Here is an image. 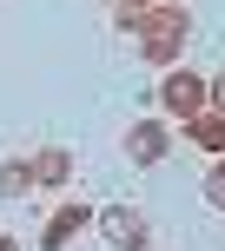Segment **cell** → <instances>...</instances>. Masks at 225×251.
I'll return each mask as SVG.
<instances>
[{"mask_svg": "<svg viewBox=\"0 0 225 251\" xmlns=\"http://www.w3.org/2000/svg\"><path fill=\"white\" fill-rule=\"evenodd\" d=\"M199 100H205L199 79H172V106H179V113H199Z\"/></svg>", "mask_w": 225, "mask_h": 251, "instance_id": "1", "label": "cell"}, {"mask_svg": "<svg viewBox=\"0 0 225 251\" xmlns=\"http://www.w3.org/2000/svg\"><path fill=\"white\" fill-rule=\"evenodd\" d=\"M133 152H139V159H159L166 146H159V132H152V126H139V132H133Z\"/></svg>", "mask_w": 225, "mask_h": 251, "instance_id": "2", "label": "cell"}]
</instances>
